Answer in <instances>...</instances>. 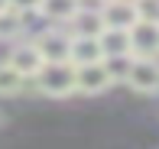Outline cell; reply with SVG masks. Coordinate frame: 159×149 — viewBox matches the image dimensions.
I'll list each match as a JSON object with an SVG mask.
<instances>
[{
  "mask_svg": "<svg viewBox=\"0 0 159 149\" xmlns=\"http://www.w3.org/2000/svg\"><path fill=\"white\" fill-rule=\"evenodd\" d=\"M33 81L46 97H68V94L78 91L75 88V65L71 62H46L42 72Z\"/></svg>",
  "mask_w": 159,
  "mask_h": 149,
  "instance_id": "obj_1",
  "label": "cell"
},
{
  "mask_svg": "<svg viewBox=\"0 0 159 149\" xmlns=\"http://www.w3.org/2000/svg\"><path fill=\"white\" fill-rule=\"evenodd\" d=\"M33 42L39 46V52H42L46 62H71V33L59 29V26L42 29Z\"/></svg>",
  "mask_w": 159,
  "mask_h": 149,
  "instance_id": "obj_2",
  "label": "cell"
},
{
  "mask_svg": "<svg viewBox=\"0 0 159 149\" xmlns=\"http://www.w3.org/2000/svg\"><path fill=\"white\" fill-rule=\"evenodd\" d=\"M101 20H104V29H133L140 23L136 0H107V3H101Z\"/></svg>",
  "mask_w": 159,
  "mask_h": 149,
  "instance_id": "obj_3",
  "label": "cell"
},
{
  "mask_svg": "<svg viewBox=\"0 0 159 149\" xmlns=\"http://www.w3.org/2000/svg\"><path fill=\"white\" fill-rule=\"evenodd\" d=\"M7 62H10L26 81L36 78V75L42 72V65H46V59H42V52H39L36 42H16V46L10 49V55H7Z\"/></svg>",
  "mask_w": 159,
  "mask_h": 149,
  "instance_id": "obj_4",
  "label": "cell"
},
{
  "mask_svg": "<svg viewBox=\"0 0 159 149\" xmlns=\"http://www.w3.org/2000/svg\"><path fill=\"white\" fill-rule=\"evenodd\" d=\"M114 84L111 72H107L104 62H94V65H78L75 68V88L81 94H101Z\"/></svg>",
  "mask_w": 159,
  "mask_h": 149,
  "instance_id": "obj_5",
  "label": "cell"
},
{
  "mask_svg": "<svg viewBox=\"0 0 159 149\" xmlns=\"http://www.w3.org/2000/svg\"><path fill=\"white\" fill-rule=\"evenodd\" d=\"M127 84L136 91V94H156L159 91V62L156 59H133Z\"/></svg>",
  "mask_w": 159,
  "mask_h": 149,
  "instance_id": "obj_6",
  "label": "cell"
},
{
  "mask_svg": "<svg viewBox=\"0 0 159 149\" xmlns=\"http://www.w3.org/2000/svg\"><path fill=\"white\" fill-rule=\"evenodd\" d=\"M130 42H133L136 59H159V23H136L130 29Z\"/></svg>",
  "mask_w": 159,
  "mask_h": 149,
  "instance_id": "obj_7",
  "label": "cell"
},
{
  "mask_svg": "<svg viewBox=\"0 0 159 149\" xmlns=\"http://www.w3.org/2000/svg\"><path fill=\"white\" fill-rule=\"evenodd\" d=\"M104 62V49L98 36H71V65H94Z\"/></svg>",
  "mask_w": 159,
  "mask_h": 149,
  "instance_id": "obj_8",
  "label": "cell"
},
{
  "mask_svg": "<svg viewBox=\"0 0 159 149\" xmlns=\"http://www.w3.org/2000/svg\"><path fill=\"white\" fill-rule=\"evenodd\" d=\"M104 33V20H101V7H84L71 20V36H101Z\"/></svg>",
  "mask_w": 159,
  "mask_h": 149,
  "instance_id": "obj_9",
  "label": "cell"
},
{
  "mask_svg": "<svg viewBox=\"0 0 159 149\" xmlns=\"http://www.w3.org/2000/svg\"><path fill=\"white\" fill-rule=\"evenodd\" d=\"M78 10H81V0H42L39 16H46L49 23H71Z\"/></svg>",
  "mask_w": 159,
  "mask_h": 149,
  "instance_id": "obj_10",
  "label": "cell"
},
{
  "mask_svg": "<svg viewBox=\"0 0 159 149\" xmlns=\"http://www.w3.org/2000/svg\"><path fill=\"white\" fill-rule=\"evenodd\" d=\"M98 39H101V49H104V59H111V55H133L130 29H104Z\"/></svg>",
  "mask_w": 159,
  "mask_h": 149,
  "instance_id": "obj_11",
  "label": "cell"
},
{
  "mask_svg": "<svg viewBox=\"0 0 159 149\" xmlns=\"http://www.w3.org/2000/svg\"><path fill=\"white\" fill-rule=\"evenodd\" d=\"M26 88V78L10 65V62H0V97H13Z\"/></svg>",
  "mask_w": 159,
  "mask_h": 149,
  "instance_id": "obj_12",
  "label": "cell"
},
{
  "mask_svg": "<svg viewBox=\"0 0 159 149\" xmlns=\"http://www.w3.org/2000/svg\"><path fill=\"white\" fill-rule=\"evenodd\" d=\"M26 29V23H23V13L20 10H3L0 13V39H16L20 33Z\"/></svg>",
  "mask_w": 159,
  "mask_h": 149,
  "instance_id": "obj_13",
  "label": "cell"
},
{
  "mask_svg": "<svg viewBox=\"0 0 159 149\" xmlns=\"http://www.w3.org/2000/svg\"><path fill=\"white\" fill-rule=\"evenodd\" d=\"M133 59L136 55H111V59H104V65H107V72H111L114 81H127L130 68H133Z\"/></svg>",
  "mask_w": 159,
  "mask_h": 149,
  "instance_id": "obj_14",
  "label": "cell"
},
{
  "mask_svg": "<svg viewBox=\"0 0 159 149\" xmlns=\"http://www.w3.org/2000/svg\"><path fill=\"white\" fill-rule=\"evenodd\" d=\"M136 13L143 23H159V0H136Z\"/></svg>",
  "mask_w": 159,
  "mask_h": 149,
  "instance_id": "obj_15",
  "label": "cell"
},
{
  "mask_svg": "<svg viewBox=\"0 0 159 149\" xmlns=\"http://www.w3.org/2000/svg\"><path fill=\"white\" fill-rule=\"evenodd\" d=\"M10 7H13V10H20V13H39L42 0H10Z\"/></svg>",
  "mask_w": 159,
  "mask_h": 149,
  "instance_id": "obj_16",
  "label": "cell"
},
{
  "mask_svg": "<svg viewBox=\"0 0 159 149\" xmlns=\"http://www.w3.org/2000/svg\"><path fill=\"white\" fill-rule=\"evenodd\" d=\"M3 10H10V0H0V13Z\"/></svg>",
  "mask_w": 159,
  "mask_h": 149,
  "instance_id": "obj_17",
  "label": "cell"
},
{
  "mask_svg": "<svg viewBox=\"0 0 159 149\" xmlns=\"http://www.w3.org/2000/svg\"><path fill=\"white\" fill-rule=\"evenodd\" d=\"M98 3H107V0H98Z\"/></svg>",
  "mask_w": 159,
  "mask_h": 149,
  "instance_id": "obj_18",
  "label": "cell"
}]
</instances>
